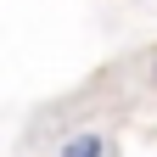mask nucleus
Listing matches in <instances>:
<instances>
[{"label": "nucleus", "instance_id": "f03ea898", "mask_svg": "<svg viewBox=\"0 0 157 157\" xmlns=\"http://www.w3.org/2000/svg\"><path fill=\"white\" fill-rule=\"evenodd\" d=\"M151 84H157V45H151Z\"/></svg>", "mask_w": 157, "mask_h": 157}, {"label": "nucleus", "instance_id": "f257e3e1", "mask_svg": "<svg viewBox=\"0 0 157 157\" xmlns=\"http://www.w3.org/2000/svg\"><path fill=\"white\" fill-rule=\"evenodd\" d=\"M56 157H118V146L101 129H73V135L56 140Z\"/></svg>", "mask_w": 157, "mask_h": 157}]
</instances>
